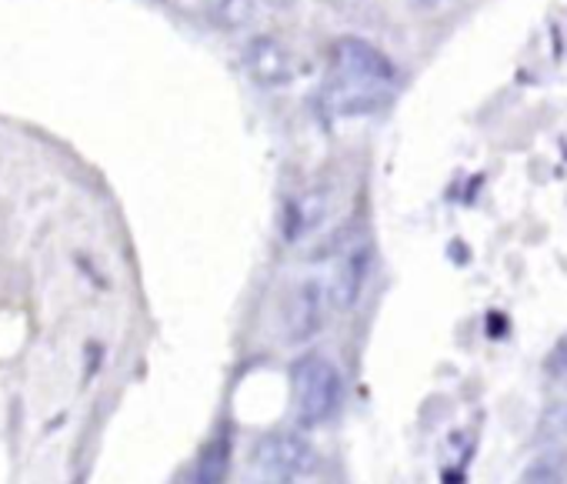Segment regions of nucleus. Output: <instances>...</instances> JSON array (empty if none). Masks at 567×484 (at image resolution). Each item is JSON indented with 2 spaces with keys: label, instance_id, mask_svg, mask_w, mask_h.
Segmentation results:
<instances>
[{
  "label": "nucleus",
  "instance_id": "1",
  "mask_svg": "<svg viewBox=\"0 0 567 484\" xmlns=\"http://www.w3.org/2000/svg\"><path fill=\"white\" fill-rule=\"evenodd\" d=\"M371 258H374V248L361 230H341L334 237V245L328 251V278L321 281L328 305L334 311H348L361 301Z\"/></svg>",
  "mask_w": 567,
  "mask_h": 484
},
{
  "label": "nucleus",
  "instance_id": "2",
  "mask_svg": "<svg viewBox=\"0 0 567 484\" xmlns=\"http://www.w3.org/2000/svg\"><path fill=\"white\" fill-rule=\"evenodd\" d=\"M291 384H295V408H298V418L301 424L315 428V424H324L338 414L341 401H344V381L338 374V368L321 358V354H308L295 364V374H291Z\"/></svg>",
  "mask_w": 567,
  "mask_h": 484
},
{
  "label": "nucleus",
  "instance_id": "3",
  "mask_svg": "<svg viewBox=\"0 0 567 484\" xmlns=\"http://www.w3.org/2000/svg\"><path fill=\"white\" fill-rule=\"evenodd\" d=\"M334 68L341 71V78H351L361 84H378V87H388L398 78L394 61L364 38H341L334 44Z\"/></svg>",
  "mask_w": 567,
  "mask_h": 484
},
{
  "label": "nucleus",
  "instance_id": "4",
  "mask_svg": "<svg viewBox=\"0 0 567 484\" xmlns=\"http://www.w3.org/2000/svg\"><path fill=\"white\" fill-rule=\"evenodd\" d=\"M254 461L274 481H298V477H305L311 471L315 451L298 434H270V437H264L257 444Z\"/></svg>",
  "mask_w": 567,
  "mask_h": 484
},
{
  "label": "nucleus",
  "instance_id": "5",
  "mask_svg": "<svg viewBox=\"0 0 567 484\" xmlns=\"http://www.w3.org/2000/svg\"><path fill=\"white\" fill-rule=\"evenodd\" d=\"M244 68L264 87H284V84H291L298 78L295 54L274 38H254L244 48Z\"/></svg>",
  "mask_w": 567,
  "mask_h": 484
},
{
  "label": "nucleus",
  "instance_id": "6",
  "mask_svg": "<svg viewBox=\"0 0 567 484\" xmlns=\"http://www.w3.org/2000/svg\"><path fill=\"white\" fill-rule=\"evenodd\" d=\"M324 305H328V295H324V285L321 281H305L295 291L291 308H288V338L295 344L311 341L321 331V325H324Z\"/></svg>",
  "mask_w": 567,
  "mask_h": 484
},
{
  "label": "nucleus",
  "instance_id": "7",
  "mask_svg": "<svg viewBox=\"0 0 567 484\" xmlns=\"http://www.w3.org/2000/svg\"><path fill=\"white\" fill-rule=\"evenodd\" d=\"M384 101L381 87L378 84H361V81H351V78H341L328 94H324V104L348 117V114H368V111H378Z\"/></svg>",
  "mask_w": 567,
  "mask_h": 484
},
{
  "label": "nucleus",
  "instance_id": "8",
  "mask_svg": "<svg viewBox=\"0 0 567 484\" xmlns=\"http://www.w3.org/2000/svg\"><path fill=\"white\" fill-rule=\"evenodd\" d=\"M324 217H328V197H324V194H305V197L295 200L291 210H288V237H291V240L308 237Z\"/></svg>",
  "mask_w": 567,
  "mask_h": 484
},
{
  "label": "nucleus",
  "instance_id": "9",
  "mask_svg": "<svg viewBox=\"0 0 567 484\" xmlns=\"http://www.w3.org/2000/svg\"><path fill=\"white\" fill-rule=\"evenodd\" d=\"M254 0H217L214 4V24L224 28H244L254 21Z\"/></svg>",
  "mask_w": 567,
  "mask_h": 484
},
{
  "label": "nucleus",
  "instance_id": "10",
  "mask_svg": "<svg viewBox=\"0 0 567 484\" xmlns=\"http://www.w3.org/2000/svg\"><path fill=\"white\" fill-rule=\"evenodd\" d=\"M567 437V401H560V404H554L544 418H540V424H537V441L540 444H554V441H564Z\"/></svg>",
  "mask_w": 567,
  "mask_h": 484
},
{
  "label": "nucleus",
  "instance_id": "11",
  "mask_svg": "<svg viewBox=\"0 0 567 484\" xmlns=\"http://www.w3.org/2000/svg\"><path fill=\"white\" fill-rule=\"evenodd\" d=\"M520 477H524V481H560V477H564V457H560L557 451H550V454H544L537 464H530Z\"/></svg>",
  "mask_w": 567,
  "mask_h": 484
},
{
  "label": "nucleus",
  "instance_id": "12",
  "mask_svg": "<svg viewBox=\"0 0 567 484\" xmlns=\"http://www.w3.org/2000/svg\"><path fill=\"white\" fill-rule=\"evenodd\" d=\"M224 474H227V444H214L197 467V481H220Z\"/></svg>",
  "mask_w": 567,
  "mask_h": 484
},
{
  "label": "nucleus",
  "instance_id": "13",
  "mask_svg": "<svg viewBox=\"0 0 567 484\" xmlns=\"http://www.w3.org/2000/svg\"><path fill=\"white\" fill-rule=\"evenodd\" d=\"M267 4H270V8H277V11H288V8L295 4V0H267Z\"/></svg>",
  "mask_w": 567,
  "mask_h": 484
}]
</instances>
